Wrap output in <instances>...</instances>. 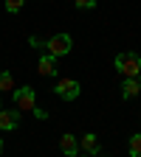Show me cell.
I'll return each mask as SVG.
<instances>
[{
    "label": "cell",
    "instance_id": "obj_1",
    "mask_svg": "<svg viewBox=\"0 0 141 157\" xmlns=\"http://www.w3.org/2000/svg\"><path fill=\"white\" fill-rule=\"evenodd\" d=\"M113 67L122 73L124 78H135L141 73V56L138 53H118L113 59Z\"/></svg>",
    "mask_w": 141,
    "mask_h": 157
},
{
    "label": "cell",
    "instance_id": "obj_2",
    "mask_svg": "<svg viewBox=\"0 0 141 157\" xmlns=\"http://www.w3.org/2000/svg\"><path fill=\"white\" fill-rule=\"evenodd\" d=\"M71 48H73L71 34H54L51 39H45V53H51L54 59L68 56V53H71Z\"/></svg>",
    "mask_w": 141,
    "mask_h": 157
},
{
    "label": "cell",
    "instance_id": "obj_3",
    "mask_svg": "<svg viewBox=\"0 0 141 157\" xmlns=\"http://www.w3.org/2000/svg\"><path fill=\"white\" fill-rule=\"evenodd\" d=\"M11 95H14V104L20 112H31L37 107V90L34 87H14Z\"/></svg>",
    "mask_w": 141,
    "mask_h": 157
},
{
    "label": "cell",
    "instance_id": "obj_4",
    "mask_svg": "<svg viewBox=\"0 0 141 157\" xmlns=\"http://www.w3.org/2000/svg\"><path fill=\"white\" fill-rule=\"evenodd\" d=\"M54 93L62 98V101H76L79 93H82V84H79L76 78H59L54 84Z\"/></svg>",
    "mask_w": 141,
    "mask_h": 157
},
{
    "label": "cell",
    "instance_id": "obj_5",
    "mask_svg": "<svg viewBox=\"0 0 141 157\" xmlns=\"http://www.w3.org/2000/svg\"><path fill=\"white\" fill-rule=\"evenodd\" d=\"M20 126V109H0V132H11Z\"/></svg>",
    "mask_w": 141,
    "mask_h": 157
},
{
    "label": "cell",
    "instance_id": "obj_6",
    "mask_svg": "<svg viewBox=\"0 0 141 157\" xmlns=\"http://www.w3.org/2000/svg\"><path fill=\"white\" fill-rule=\"evenodd\" d=\"M37 70H39V76H56V59L51 56V53H43L39 56V62H37Z\"/></svg>",
    "mask_w": 141,
    "mask_h": 157
},
{
    "label": "cell",
    "instance_id": "obj_7",
    "mask_svg": "<svg viewBox=\"0 0 141 157\" xmlns=\"http://www.w3.org/2000/svg\"><path fill=\"white\" fill-rule=\"evenodd\" d=\"M79 149H82L85 154H102V146H99V137L93 135V132H88L85 137H82V140H79Z\"/></svg>",
    "mask_w": 141,
    "mask_h": 157
},
{
    "label": "cell",
    "instance_id": "obj_8",
    "mask_svg": "<svg viewBox=\"0 0 141 157\" xmlns=\"http://www.w3.org/2000/svg\"><path fill=\"white\" fill-rule=\"evenodd\" d=\"M59 149H62V154H68V157H76V154H79V140H76V135H62V137H59Z\"/></svg>",
    "mask_w": 141,
    "mask_h": 157
},
{
    "label": "cell",
    "instance_id": "obj_9",
    "mask_svg": "<svg viewBox=\"0 0 141 157\" xmlns=\"http://www.w3.org/2000/svg\"><path fill=\"white\" fill-rule=\"evenodd\" d=\"M138 93H141V84H138V78H124V82H122V98H124V101L135 98Z\"/></svg>",
    "mask_w": 141,
    "mask_h": 157
},
{
    "label": "cell",
    "instance_id": "obj_10",
    "mask_svg": "<svg viewBox=\"0 0 141 157\" xmlns=\"http://www.w3.org/2000/svg\"><path fill=\"white\" fill-rule=\"evenodd\" d=\"M14 90V76L9 70H0V93H11Z\"/></svg>",
    "mask_w": 141,
    "mask_h": 157
},
{
    "label": "cell",
    "instance_id": "obj_11",
    "mask_svg": "<svg viewBox=\"0 0 141 157\" xmlns=\"http://www.w3.org/2000/svg\"><path fill=\"white\" fill-rule=\"evenodd\" d=\"M130 157H141V132L130 137Z\"/></svg>",
    "mask_w": 141,
    "mask_h": 157
},
{
    "label": "cell",
    "instance_id": "obj_12",
    "mask_svg": "<svg viewBox=\"0 0 141 157\" xmlns=\"http://www.w3.org/2000/svg\"><path fill=\"white\" fill-rule=\"evenodd\" d=\"M23 3H26V0H6V11L9 14H17L20 9H23Z\"/></svg>",
    "mask_w": 141,
    "mask_h": 157
},
{
    "label": "cell",
    "instance_id": "obj_13",
    "mask_svg": "<svg viewBox=\"0 0 141 157\" xmlns=\"http://www.w3.org/2000/svg\"><path fill=\"white\" fill-rule=\"evenodd\" d=\"M28 45L37 48V51H45V39L43 36H28Z\"/></svg>",
    "mask_w": 141,
    "mask_h": 157
},
{
    "label": "cell",
    "instance_id": "obj_14",
    "mask_svg": "<svg viewBox=\"0 0 141 157\" xmlns=\"http://www.w3.org/2000/svg\"><path fill=\"white\" fill-rule=\"evenodd\" d=\"M73 9H96V0H73Z\"/></svg>",
    "mask_w": 141,
    "mask_h": 157
},
{
    "label": "cell",
    "instance_id": "obj_15",
    "mask_svg": "<svg viewBox=\"0 0 141 157\" xmlns=\"http://www.w3.org/2000/svg\"><path fill=\"white\" fill-rule=\"evenodd\" d=\"M31 115L37 118V121H48V112H45V109H39V107H34V109H31Z\"/></svg>",
    "mask_w": 141,
    "mask_h": 157
},
{
    "label": "cell",
    "instance_id": "obj_16",
    "mask_svg": "<svg viewBox=\"0 0 141 157\" xmlns=\"http://www.w3.org/2000/svg\"><path fill=\"white\" fill-rule=\"evenodd\" d=\"M76 157H93V154H85V151H82V154H76Z\"/></svg>",
    "mask_w": 141,
    "mask_h": 157
},
{
    "label": "cell",
    "instance_id": "obj_17",
    "mask_svg": "<svg viewBox=\"0 0 141 157\" xmlns=\"http://www.w3.org/2000/svg\"><path fill=\"white\" fill-rule=\"evenodd\" d=\"M135 78H138V84H141V73H138V76H135Z\"/></svg>",
    "mask_w": 141,
    "mask_h": 157
},
{
    "label": "cell",
    "instance_id": "obj_18",
    "mask_svg": "<svg viewBox=\"0 0 141 157\" xmlns=\"http://www.w3.org/2000/svg\"><path fill=\"white\" fill-rule=\"evenodd\" d=\"M0 151H3V140H0Z\"/></svg>",
    "mask_w": 141,
    "mask_h": 157
},
{
    "label": "cell",
    "instance_id": "obj_19",
    "mask_svg": "<svg viewBox=\"0 0 141 157\" xmlns=\"http://www.w3.org/2000/svg\"><path fill=\"white\" fill-rule=\"evenodd\" d=\"M0 109H3V101H0Z\"/></svg>",
    "mask_w": 141,
    "mask_h": 157
},
{
    "label": "cell",
    "instance_id": "obj_20",
    "mask_svg": "<svg viewBox=\"0 0 141 157\" xmlns=\"http://www.w3.org/2000/svg\"><path fill=\"white\" fill-rule=\"evenodd\" d=\"M96 157H99V154H96Z\"/></svg>",
    "mask_w": 141,
    "mask_h": 157
}]
</instances>
